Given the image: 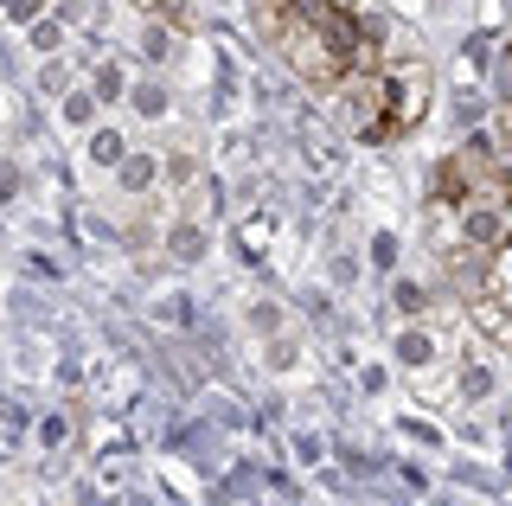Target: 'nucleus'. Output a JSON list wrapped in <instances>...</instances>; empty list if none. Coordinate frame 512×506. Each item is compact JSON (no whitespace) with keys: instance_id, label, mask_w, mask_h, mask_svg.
Wrapping results in <instances>:
<instances>
[{"instance_id":"f257e3e1","label":"nucleus","mask_w":512,"mask_h":506,"mask_svg":"<svg viewBox=\"0 0 512 506\" xmlns=\"http://www.w3.org/2000/svg\"><path fill=\"white\" fill-rule=\"evenodd\" d=\"M128 154H135V141H128L122 122H96V129L84 135V161H90V173H109V180H116Z\"/></svg>"},{"instance_id":"f03ea898","label":"nucleus","mask_w":512,"mask_h":506,"mask_svg":"<svg viewBox=\"0 0 512 506\" xmlns=\"http://www.w3.org/2000/svg\"><path fill=\"white\" fill-rule=\"evenodd\" d=\"M391 353H397V366H404V372H429V366H442V359H448V346H442V334H436V327L410 321L404 334H397V346H391Z\"/></svg>"},{"instance_id":"7ed1b4c3","label":"nucleus","mask_w":512,"mask_h":506,"mask_svg":"<svg viewBox=\"0 0 512 506\" xmlns=\"http://www.w3.org/2000/svg\"><path fill=\"white\" fill-rule=\"evenodd\" d=\"M160 180H167V161H160L154 148H135V154H128V161H122V173H116V180H109V186H116L122 199H148Z\"/></svg>"},{"instance_id":"20e7f679","label":"nucleus","mask_w":512,"mask_h":506,"mask_svg":"<svg viewBox=\"0 0 512 506\" xmlns=\"http://www.w3.org/2000/svg\"><path fill=\"white\" fill-rule=\"evenodd\" d=\"M128 103H135L141 122H167V116H173V90L160 84V77H141V84L128 90Z\"/></svg>"},{"instance_id":"39448f33","label":"nucleus","mask_w":512,"mask_h":506,"mask_svg":"<svg viewBox=\"0 0 512 506\" xmlns=\"http://www.w3.org/2000/svg\"><path fill=\"white\" fill-rule=\"evenodd\" d=\"M205 244H212V231H205L199 218H180V225L167 231V257H173V263H199Z\"/></svg>"},{"instance_id":"423d86ee","label":"nucleus","mask_w":512,"mask_h":506,"mask_svg":"<svg viewBox=\"0 0 512 506\" xmlns=\"http://www.w3.org/2000/svg\"><path fill=\"white\" fill-rule=\"evenodd\" d=\"M487 308L493 314H512V244L493 250V263H487Z\"/></svg>"},{"instance_id":"0eeeda50","label":"nucleus","mask_w":512,"mask_h":506,"mask_svg":"<svg viewBox=\"0 0 512 506\" xmlns=\"http://www.w3.org/2000/svg\"><path fill=\"white\" fill-rule=\"evenodd\" d=\"M90 90H96L103 103H122L128 90H135V84H128V65H122V58H103V65L90 71Z\"/></svg>"},{"instance_id":"6e6552de","label":"nucleus","mask_w":512,"mask_h":506,"mask_svg":"<svg viewBox=\"0 0 512 506\" xmlns=\"http://www.w3.org/2000/svg\"><path fill=\"white\" fill-rule=\"evenodd\" d=\"M493 385H500V378H493V366H461V372H455V398H461V404H487Z\"/></svg>"},{"instance_id":"1a4fd4ad","label":"nucleus","mask_w":512,"mask_h":506,"mask_svg":"<svg viewBox=\"0 0 512 506\" xmlns=\"http://www.w3.org/2000/svg\"><path fill=\"white\" fill-rule=\"evenodd\" d=\"M96 109H103V97L84 84V90H71V97H64V122H71L77 135H90V129H96Z\"/></svg>"},{"instance_id":"9d476101","label":"nucleus","mask_w":512,"mask_h":506,"mask_svg":"<svg viewBox=\"0 0 512 506\" xmlns=\"http://www.w3.org/2000/svg\"><path fill=\"white\" fill-rule=\"evenodd\" d=\"M167 186H173V193H186V186H192V148H173L167 154Z\"/></svg>"},{"instance_id":"9b49d317","label":"nucleus","mask_w":512,"mask_h":506,"mask_svg":"<svg viewBox=\"0 0 512 506\" xmlns=\"http://www.w3.org/2000/svg\"><path fill=\"white\" fill-rule=\"evenodd\" d=\"M58 45H64V26L58 20H39V26H32V52H58Z\"/></svg>"},{"instance_id":"f8f14e48","label":"nucleus","mask_w":512,"mask_h":506,"mask_svg":"<svg viewBox=\"0 0 512 506\" xmlns=\"http://www.w3.org/2000/svg\"><path fill=\"white\" fill-rule=\"evenodd\" d=\"M64 436H71V417H45L39 423V449H64Z\"/></svg>"},{"instance_id":"ddd939ff","label":"nucleus","mask_w":512,"mask_h":506,"mask_svg":"<svg viewBox=\"0 0 512 506\" xmlns=\"http://www.w3.org/2000/svg\"><path fill=\"white\" fill-rule=\"evenodd\" d=\"M141 52H148V58H167L173 52V33H167V26H148V33H141Z\"/></svg>"},{"instance_id":"4468645a","label":"nucleus","mask_w":512,"mask_h":506,"mask_svg":"<svg viewBox=\"0 0 512 506\" xmlns=\"http://www.w3.org/2000/svg\"><path fill=\"white\" fill-rule=\"evenodd\" d=\"M250 327H263V334H276V327H282V308H250Z\"/></svg>"},{"instance_id":"2eb2a0df","label":"nucleus","mask_w":512,"mask_h":506,"mask_svg":"<svg viewBox=\"0 0 512 506\" xmlns=\"http://www.w3.org/2000/svg\"><path fill=\"white\" fill-rule=\"evenodd\" d=\"M397 314H423V289H416V282L397 289Z\"/></svg>"},{"instance_id":"dca6fc26","label":"nucleus","mask_w":512,"mask_h":506,"mask_svg":"<svg viewBox=\"0 0 512 506\" xmlns=\"http://www.w3.org/2000/svg\"><path fill=\"white\" fill-rule=\"evenodd\" d=\"M141 7H154L160 20H186V7H180V0H141Z\"/></svg>"},{"instance_id":"f3484780","label":"nucleus","mask_w":512,"mask_h":506,"mask_svg":"<svg viewBox=\"0 0 512 506\" xmlns=\"http://www.w3.org/2000/svg\"><path fill=\"white\" fill-rule=\"evenodd\" d=\"M500 90L512 97V58H500Z\"/></svg>"},{"instance_id":"a211bd4d","label":"nucleus","mask_w":512,"mask_h":506,"mask_svg":"<svg viewBox=\"0 0 512 506\" xmlns=\"http://www.w3.org/2000/svg\"><path fill=\"white\" fill-rule=\"evenodd\" d=\"M0 506H7V481H0Z\"/></svg>"}]
</instances>
